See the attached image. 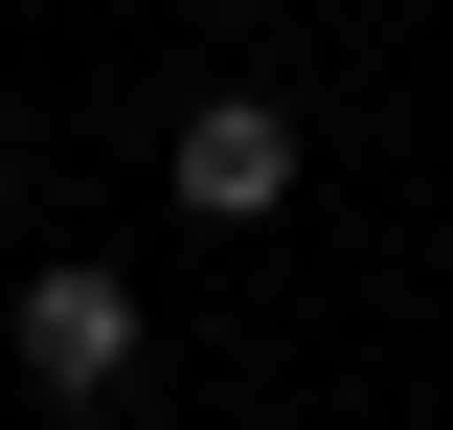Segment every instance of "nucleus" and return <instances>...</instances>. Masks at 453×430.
Wrapping results in <instances>:
<instances>
[{
	"label": "nucleus",
	"instance_id": "f257e3e1",
	"mask_svg": "<svg viewBox=\"0 0 453 430\" xmlns=\"http://www.w3.org/2000/svg\"><path fill=\"white\" fill-rule=\"evenodd\" d=\"M23 385H46V408H113V385H136V272H23Z\"/></svg>",
	"mask_w": 453,
	"mask_h": 430
},
{
	"label": "nucleus",
	"instance_id": "f03ea898",
	"mask_svg": "<svg viewBox=\"0 0 453 430\" xmlns=\"http://www.w3.org/2000/svg\"><path fill=\"white\" fill-rule=\"evenodd\" d=\"M181 204H204V227L295 204V113H273V91H204V113H181Z\"/></svg>",
	"mask_w": 453,
	"mask_h": 430
}]
</instances>
